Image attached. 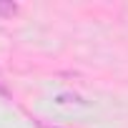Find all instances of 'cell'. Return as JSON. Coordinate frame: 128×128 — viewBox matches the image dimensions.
<instances>
[{
	"label": "cell",
	"mask_w": 128,
	"mask_h": 128,
	"mask_svg": "<svg viewBox=\"0 0 128 128\" xmlns=\"http://www.w3.org/2000/svg\"><path fill=\"white\" fill-rule=\"evenodd\" d=\"M18 13V5L15 3H5V0H0V18H13Z\"/></svg>",
	"instance_id": "6da1fadb"
},
{
	"label": "cell",
	"mask_w": 128,
	"mask_h": 128,
	"mask_svg": "<svg viewBox=\"0 0 128 128\" xmlns=\"http://www.w3.org/2000/svg\"><path fill=\"white\" fill-rule=\"evenodd\" d=\"M38 126H40V128H50V126H45V123H43V120H40V123H38Z\"/></svg>",
	"instance_id": "7a4b0ae2"
}]
</instances>
